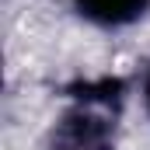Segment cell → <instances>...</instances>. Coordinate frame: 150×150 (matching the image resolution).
Returning <instances> with one entry per match:
<instances>
[{
    "label": "cell",
    "mask_w": 150,
    "mask_h": 150,
    "mask_svg": "<svg viewBox=\"0 0 150 150\" xmlns=\"http://www.w3.org/2000/svg\"><path fill=\"white\" fill-rule=\"evenodd\" d=\"M122 80H94L74 87V105L59 115L49 150H115V119Z\"/></svg>",
    "instance_id": "6da1fadb"
},
{
    "label": "cell",
    "mask_w": 150,
    "mask_h": 150,
    "mask_svg": "<svg viewBox=\"0 0 150 150\" xmlns=\"http://www.w3.org/2000/svg\"><path fill=\"white\" fill-rule=\"evenodd\" d=\"M77 11L98 25H129L150 7V0H74Z\"/></svg>",
    "instance_id": "7a4b0ae2"
},
{
    "label": "cell",
    "mask_w": 150,
    "mask_h": 150,
    "mask_svg": "<svg viewBox=\"0 0 150 150\" xmlns=\"http://www.w3.org/2000/svg\"><path fill=\"white\" fill-rule=\"evenodd\" d=\"M143 101H147V112H150V70H147V77H143Z\"/></svg>",
    "instance_id": "3957f363"
}]
</instances>
